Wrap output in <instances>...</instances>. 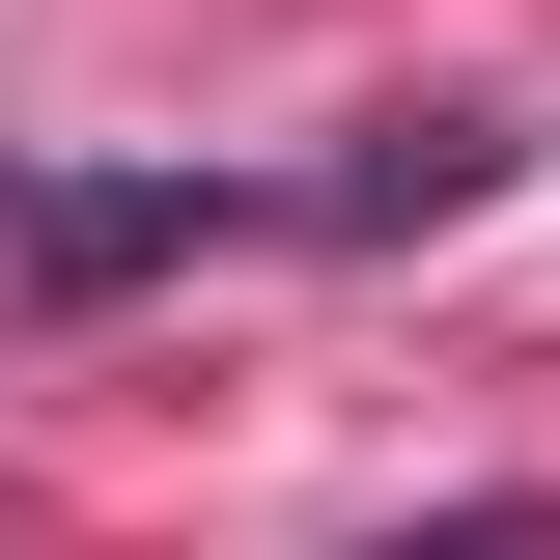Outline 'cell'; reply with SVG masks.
<instances>
[{
	"label": "cell",
	"instance_id": "6da1fadb",
	"mask_svg": "<svg viewBox=\"0 0 560 560\" xmlns=\"http://www.w3.org/2000/svg\"><path fill=\"white\" fill-rule=\"evenodd\" d=\"M28 280H168V253H224V224H280V197H224V168H28Z\"/></svg>",
	"mask_w": 560,
	"mask_h": 560
},
{
	"label": "cell",
	"instance_id": "3957f363",
	"mask_svg": "<svg viewBox=\"0 0 560 560\" xmlns=\"http://www.w3.org/2000/svg\"><path fill=\"white\" fill-rule=\"evenodd\" d=\"M393 560H560V504H448V533H393Z\"/></svg>",
	"mask_w": 560,
	"mask_h": 560
},
{
	"label": "cell",
	"instance_id": "7a4b0ae2",
	"mask_svg": "<svg viewBox=\"0 0 560 560\" xmlns=\"http://www.w3.org/2000/svg\"><path fill=\"white\" fill-rule=\"evenodd\" d=\"M504 168H533V140H504V113H364V140H337V168H308V197H280V224H337V253H393V224H477Z\"/></svg>",
	"mask_w": 560,
	"mask_h": 560
}]
</instances>
